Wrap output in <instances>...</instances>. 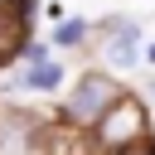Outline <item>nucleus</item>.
<instances>
[{
  "label": "nucleus",
  "instance_id": "obj_3",
  "mask_svg": "<svg viewBox=\"0 0 155 155\" xmlns=\"http://www.w3.org/2000/svg\"><path fill=\"white\" fill-rule=\"evenodd\" d=\"M140 126H145V116H140L136 102H116V111H102V140H107V145H126V140H136Z\"/></svg>",
  "mask_w": 155,
  "mask_h": 155
},
{
  "label": "nucleus",
  "instance_id": "obj_2",
  "mask_svg": "<svg viewBox=\"0 0 155 155\" xmlns=\"http://www.w3.org/2000/svg\"><path fill=\"white\" fill-rule=\"evenodd\" d=\"M24 39H29V0H0V68L24 53Z\"/></svg>",
  "mask_w": 155,
  "mask_h": 155
},
{
  "label": "nucleus",
  "instance_id": "obj_5",
  "mask_svg": "<svg viewBox=\"0 0 155 155\" xmlns=\"http://www.w3.org/2000/svg\"><path fill=\"white\" fill-rule=\"evenodd\" d=\"M58 78H63V68H58V63H34V68L24 73V87H29V92H53V87H58Z\"/></svg>",
  "mask_w": 155,
  "mask_h": 155
},
{
  "label": "nucleus",
  "instance_id": "obj_1",
  "mask_svg": "<svg viewBox=\"0 0 155 155\" xmlns=\"http://www.w3.org/2000/svg\"><path fill=\"white\" fill-rule=\"evenodd\" d=\"M111 102H116V82L102 73H82L73 97H68V116L73 121H102V111H111Z\"/></svg>",
  "mask_w": 155,
  "mask_h": 155
},
{
  "label": "nucleus",
  "instance_id": "obj_6",
  "mask_svg": "<svg viewBox=\"0 0 155 155\" xmlns=\"http://www.w3.org/2000/svg\"><path fill=\"white\" fill-rule=\"evenodd\" d=\"M82 34H87L82 19H63V24H58V44H82Z\"/></svg>",
  "mask_w": 155,
  "mask_h": 155
},
{
  "label": "nucleus",
  "instance_id": "obj_7",
  "mask_svg": "<svg viewBox=\"0 0 155 155\" xmlns=\"http://www.w3.org/2000/svg\"><path fill=\"white\" fill-rule=\"evenodd\" d=\"M116 155H155V140H150V136H136V140L116 145Z\"/></svg>",
  "mask_w": 155,
  "mask_h": 155
},
{
  "label": "nucleus",
  "instance_id": "obj_4",
  "mask_svg": "<svg viewBox=\"0 0 155 155\" xmlns=\"http://www.w3.org/2000/svg\"><path fill=\"white\" fill-rule=\"evenodd\" d=\"M107 63H116V68H131L136 58H140V48H136V19H111V39H107Z\"/></svg>",
  "mask_w": 155,
  "mask_h": 155
}]
</instances>
